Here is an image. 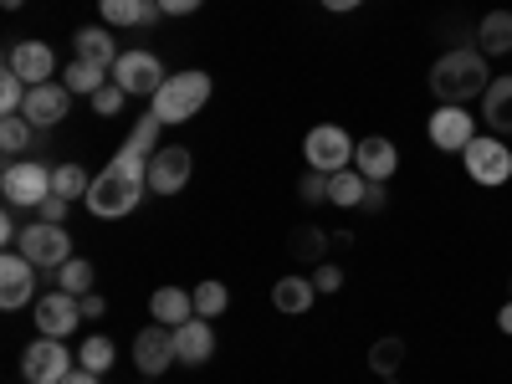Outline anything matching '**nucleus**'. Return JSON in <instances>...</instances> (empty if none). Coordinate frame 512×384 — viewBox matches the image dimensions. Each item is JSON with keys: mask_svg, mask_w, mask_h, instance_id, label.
<instances>
[{"mask_svg": "<svg viewBox=\"0 0 512 384\" xmlns=\"http://www.w3.org/2000/svg\"><path fill=\"white\" fill-rule=\"evenodd\" d=\"M159 128H164V123H159L154 113H144V118L134 123V134H128V144L118 149V159L93 180L88 210H93L98 221L128 216V210L149 195V159L159 154Z\"/></svg>", "mask_w": 512, "mask_h": 384, "instance_id": "nucleus-1", "label": "nucleus"}, {"mask_svg": "<svg viewBox=\"0 0 512 384\" xmlns=\"http://www.w3.org/2000/svg\"><path fill=\"white\" fill-rule=\"evenodd\" d=\"M492 88V67L482 57V47H456L446 57H436L431 67V93L441 103H466V98H482Z\"/></svg>", "mask_w": 512, "mask_h": 384, "instance_id": "nucleus-2", "label": "nucleus"}, {"mask_svg": "<svg viewBox=\"0 0 512 384\" xmlns=\"http://www.w3.org/2000/svg\"><path fill=\"white\" fill-rule=\"evenodd\" d=\"M205 103H210V72L190 67V72H169V77H164V88L154 93V108H149V113H154L164 128H175V123H190Z\"/></svg>", "mask_w": 512, "mask_h": 384, "instance_id": "nucleus-3", "label": "nucleus"}, {"mask_svg": "<svg viewBox=\"0 0 512 384\" xmlns=\"http://www.w3.org/2000/svg\"><path fill=\"white\" fill-rule=\"evenodd\" d=\"M0 195H6V205L16 210V205H41L47 195H57L52 190V164H41V159H11L6 164V175H0Z\"/></svg>", "mask_w": 512, "mask_h": 384, "instance_id": "nucleus-4", "label": "nucleus"}, {"mask_svg": "<svg viewBox=\"0 0 512 384\" xmlns=\"http://www.w3.org/2000/svg\"><path fill=\"white\" fill-rule=\"evenodd\" d=\"M16 251L26 256L36 272H41V267L57 272L62 262H72V231H67V226H52V221H31V226L21 231Z\"/></svg>", "mask_w": 512, "mask_h": 384, "instance_id": "nucleus-5", "label": "nucleus"}, {"mask_svg": "<svg viewBox=\"0 0 512 384\" xmlns=\"http://www.w3.org/2000/svg\"><path fill=\"white\" fill-rule=\"evenodd\" d=\"M303 154H308V169H318V175H338V169L354 164V139L338 123H318L313 134L303 139Z\"/></svg>", "mask_w": 512, "mask_h": 384, "instance_id": "nucleus-6", "label": "nucleus"}, {"mask_svg": "<svg viewBox=\"0 0 512 384\" xmlns=\"http://www.w3.org/2000/svg\"><path fill=\"white\" fill-rule=\"evenodd\" d=\"M461 164H466V175H472L477 185H507L512 180V149L492 134V139H472L461 149Z\"/></svg>", "mask_w": 512, "mask_h": 384, "instance_id": "nucleus-7", "label": "nucleus"}, {"mask_svg": "<svg viewBox=\"0 0 512 384\" xmlns=\"http://www.w3.org/2000/svg\"><path fill=\"white\" fill-rule=\"evenodd\" d=\"M72 369H77V364H72V354H67L62 338H36V344H26V354H21V374H26L31 384H62Z\"/></svg>", "mask_w": 512, "mask_h": 384, "instance_id": "nucleus-8", "label": "nucleus"}, {"mask_svg": "<svg viewBox=\"0 0 512 384\" xmlns=\"http://www.w3.org/2000/svg\"><path fill=\"white\" fill-rule=\"evenodd\" d=\"M164 62L154 57V52H123L118 57V67H113V82L128 93V98H154L159 88H164Z\"/></svg>", "mask_w": 512, "mask_h": 384, "instance_id": "nucleus-9", "label": "nucleus"}, {"mask_svg": "<svg viewBox=\"0 0 512 384\" xmlns=\"http://www.w3.org/2000/svg\"><path fill=\"white\" fill-rule=\"evenodd\" d=\"M425 134H431V144H436L441 154H461L466 144L477 139V118L466 113L461 103H441V108L431 113V123H425Z\"/></svg>", "mask_w": 512, "mask_h": 384, "instance_id": "nucleus-10", "label": "nucleus"}, {"mask_svg": "<svg viewBox=\"0 0 512 384\" xmlns=\"http://www.w3.org/2000/svg\"><path fill=\"white\" fill-rule=\"evenodd\" d=\"M31 318H36V333L41 338H67L77 323H82V297L72 292H47V297H36L31 303Z\"/></svg>", "mask_w": 512, "mask_h": 384, "instance_id": "nucleus-11", "label": "nucleus"}, {"mask_svg": "<svg viewBox=\"0 0 512 384\" xmlns=\"http://www.w3.org/2000/svg\"><path fill=\"white\" fill-rule=\"evenodd\" d=\"M134 364H139L144 379H159L169 364H180V359H175V328L149 323V328L134 338Z\"/></svg>", "mask_w": 512, "mask_h": 384, "instance_id": "nucleus-12", "label": "nucleus"}, {"mask_svg": "<svg viewBox=\"0 0 512 384\" xmlns=\"http://www.w3.org/2000/svg\"><path fill=\"white\" fill-rule=\"evenodd\" d=\"M26 303H36V267L21 251H6V262H0V308L16 313Z\"/></svg>", "mask_w": 512, "mask_h": 384, "instance_id": "nucleus-13", "label": "nucleus"}, {"mask_svg": "<svg viewBox=\"0 0 512 384\" xmlns=\"http://www.w3.org/2000/svg\"><path fill=\"white\" fill-rule=\"evenodd\" d=\"M67 108H72L67 82H41V88H31V93H26L21 118H26L31 128H52V123H62V118H67Z\"/></svg>", "mask_w": 512, "mask_h": 384, "instance_id": "nucleus-14", "label": "nucleus"}, {"mask_svg": "<svg viewBox=\"0 0 512 384\" xmlns=\"http://www.w3.org/2000/svg\"><path fill=\"white\" fill-rule=\"evenodd\" d=\"M190 169H195V159H190V149H159L154 159H149V190L154 195H180L185 185H190Z\"/></svg>", "mask_w": 512, "mask_h": 384, "instance_id": "nucleus-15", "label": "nucleus"}, {"mask_svg": "<svg viewBox=\"0 0 512 384\" xmlns=\"http://www.w3.org/2000/svg\"><path fill=\"white\" fill-rule=\"evenodd\" d=\"M354 169L369 180V185H384L400 169V149L390 144V139H379V134H369V139H359L354 144Z\"/></svg>", "mask_w": 512, "mask_h": 384, "instance_id": "nucleus-16", "label": "nucleus"}, {"mask_svg": "<svg viewBox=\"0 0 512 384\" xmlns=\"http://www.w3.org/2000/svg\"><path fill=\"white\" fill-rule=\"evenodd\" d=\"M6 67H11V72H21V77L31 82V88H41V82H52L57 57H52L47 41H16V47L6 52Z\"/></svg>", "mask_w": 512, "mask_h": 384, "instance_id": "nucleus-17", "label": "nucleus"}, {"mask_svg": "<svg viewBox=\"0 0 512 384\" xmlns=\"http://www.w3.org/2000/svg\"><path fill=\"white\" fill-rule=\"evenodd\" d=\"M210 354H216V333H210L205 318H190V323L175 328V359L180 364L200 369V364H210Z\"/></svg>", "mask_w": 512, "mask_h": 384, "instance_id": "nucleus-18", "label": "nucleus"}, {"mask_svg": "<svg viewBox=\"0 0 512 384\" xmlns=\"http://www.w3.org/2000/svg\"><path fill=\"white\" fill-rule=\"evenodd\" d=\"M72 52H77V62H93V67H118V47H113V31H103V26H82V31H72Z\"/></svg>", "mask_w": 512, "mask_h": 384, "instance_id": "nucleus-19", "label": "nucleus"}, {"mask_svg": "<svg viewBox=\"0 0 512 384\" xmlns=\"http://www.w3.org/2000/svg\"><path fill=\"white\" fill-rule=\"evenodd\" d=\"M149 318L164 323V328H180V323H190V318H200V313H195V297H190L185 287H159V292L149 297Z\"/></svg>", "mask_w": 512, "mask_h": 384, "instance_id": "nucleus-20", "label": "nucleus"}, {"mask_svg": "<svg viewBox=\"0 0 512 384\" xmlns=\"http://www.w3.org/2000/svg\"><path fill=\"white\" fill-rule=\"evenodd\" d=\"M313 297H318L313 277H277V287H272V308L287 313V318H303V313L313 308Z\"/></svg>", "mask_w": 512, "mask_h": 384, "instance_id": "nucleus-21", "label": "nucleus"}, {"mask_svg": "<svg viewBox=\"0 0 512 384\" xmlns=\"http://www.w3.org/2000/svg\"><path fill=\"white\" fill-rule=\"evenodd\" d=\"M482 118L497 139L512 134V77H492V88L482 93Z\"/></svg>", "mask_w": 512, "mask_h": 384, "instance_id": "nucleus-22", "label": "nucleus"}, {"mask_svg": "<svg viewBox=\"0 0 512 384\" xmlns=\"http://www.w3.org/2000/svg\"><path fill=\"white\" fill-rule=\"evenodd\" d=\"M477 47H482V57H507L512 52V11H487L482 16Z\"/></svg>", "mask_w": 512, "mask_h": 384, "instance_id": "nucleus-23", "label": "nucleus"}, {"mask_svg": "<svg viewBox=\"0 0 512 384\" xmlns=\"http://www.w3.org/2000/svg\"><path fill=\"white\" fill-rule=\"evenodd\" d=\"M364 195H369V180L359 175L354 164H349V169H338V175H328V200H333V205L359 210V205H364Z\"/></svg>", "mask_w": 512, "mask_h": 384, "instance_id": "nucleus-24", "label": "nucleus"}, {"mask_svg": "<svg viewBox=\"0 0 512 384\" xmlns=\"http://www.w3.org/2000/svg\"><path fill=\"white\" fill-rule=\"evenodd\" d=\"M113 359H118L113 338H103V333L82 338V349H77V364H82V369H93V374H108V369H113Z\"/></svg>", "mask_w": 512, "mask_h": 384, "instance_id": "nucleus-25", "label": "nucleus"}, {"mask_svg": "<svg viewBox=\"0 0 512 384\" xmlns=\"http://www.w3.org/2000/svg\"><path fill=\"white\" fill-rule=\"evenodd\" d=\"M57 287L72 292V297H88V292H93V262H88V256H72V262H62V267H57Z\"/></svg>", "mask_w": 512, "mask_h": 384, "instance_id": "nucleus-26", "label": "nucleus"}, {"mask_svg": "<svg viewBox=\"0 0 512 384\" xmlns=\"http://www.w3.org/2000/svg\"><path fill=\"white\" fill-rule=\"evenodd\" d=\"M52 190H57L62 200H88L93 180L82 175V164H72V159H67V164H57V169H52Z\"/></svg>", "mask_w": 512, "mask_h": 384, "instance_id": "nucleus-27", "label": "nucleus"}, {"mask_svg": "<svg viewBox=\"0 0 512 384\" xmlns=\"http://www.w3.org/2000/svg\"><path fill=\"white\" fill-rule=\"evenodd\" d=\"M108 77H113L108 67H93V62H72V67H67V93H88V98H93L98 88H108Z\"/></svg>", "mask_w": 512, "mask_h": 384, "instance_id": "nucleus-28", "label": "nucleus"}, {"mask_svg": "<svg viewBox=\"0 0 512 384\" xmlns=\"http://www.w3.org/2000/svg\"><path fill=\"white\" fill-rule=\"evenodd\" d=\"M400 364H405V344H400V338H379V344L369 349V369L384 374V379H395Z\"/></svg>", "mask_w": 512, "mask_h": 384, "instance_id": "nucleus-29", "label": "nucleus"}, {"mask_svg": "<svg viewBox=\"0 0 512 384\" xmlns=\"http://www.w3.org/2000/svg\"><path fill=\"white\" fill-rule=\"evenodd\" d=\"M31 134H36V128H31L21 113L0 118V149H6V154H26V149H31Z\"/></svg>", "mask_w": 512, "mask_h": 384, "instance_id": "nucleus-30", "label": "nucleus"}, {"mask_svg": "<svg viewBox=\"0 0 512 384\" xmlns=\"http://www.w3.org/2000/svg\"><path fill=\"white\" fill-rule=\"evenodd\" d=\"M190 297H195V313H200V318H221V313H226V303H231L226 282H200Z\"/></svg>", "mask_w": 512, "mask_h": 384, "instance_id": "nucleus-31", "label": "nucleus"}, {"mask_svg": "<svg viewBox=\"0 0 512 384\" xmlns=\"http://www.w3.org/2000/svg\"><path fill=\"white\" fill-rule=\"evenodd\" d=\"M26 93H31V82L21 77V72H0V113H21V103H26Z\"/></svg>", "mask_w": 512, "mask_h": 384, "instance_id": "nucleus-32", "label": "nucleus"}, {"mask_svg": "<svg viewBox=\"0 0 512 384\" xmlns=\"http://www.w3.org/2000/svg\"><path fill=\"white\" fill-rule=\"evenodd\" d=\"M98 11H103L108 26H139L144 0H98Z\"/></svg>", "mask_w": 512, "mask_h": 384, "instance_id": "nucleus-33", "label": "nucleus"}, {"mask_svg": "<svg viewBox=\"0 0 512 384\" xmlns=\"http://www.w3.org/2000/svg\"><path fill=\"white\" fill-rule=\"evenodd\" d=\"M123 98H128V93L118 88V82H108V88L93 93V113H98V118H118V113H123Z\"/></svg>", "mask_w": 512, "mask_h": 384, "instance_id": "nucleus-34", "label": "nucleus"}, {"mask_svg": "<svg viewBox=\"0 0 512 384\" xmlns=\"http://www.w3.org/2000/svg\"><path fill=\"white\" fill-rule=\"evenodd\" d=\"M323 246H328V236H323V231H297V241H292V251L303 256V262H313V256H323Z\"/></svg>", "mask_w": 512, "mask_h": 384, "instance_id": "nucleus-35", "label": "nucleus"}, {"mask_svg": "<svg viewBox=\"0 0 512 384\" xmlns=\"http://www.w3.org/2000/svg\"><path fill=\"white\" fill-rule=\"evenodd\" d=\"M297 195H303L308 205L328 200V175H318V169H308V175H303V185H297Z\"/></svg>", "mask_w": 512, "mask_h": 384, "instance_id": "nucleus-36", "label": "nucleus"}, {"mask_svg": "<svg viewBox=\"0 0 512 384\" xmlns=\"http://www.w3.org/2000/svg\"><path fill=\"white\" fill-rule=\"evenodd\" d=\"M67 205H72V200H62V195H47V200L36 205V221H52V226H62V221H67Z\"/></svg>", "mask_w": 512, "mask_h": 384, "instance_id": "nucleus-37", "label": "nucleus"}, {"mask_svg": "<svg viewBox=\"0 0 512 384\" xmlns=\"http://www.w3.org/2000/svg\"><path fill=\"white\" fill-rule=\"evenodd\" d=\"M313 287H318V292H338V287H344V272H338L333 262H318V277H313Z\"/></svg>", "mask_w": 512, "mask_h": 384, "instance_id": "nucleus-38", "label": "nucleus"}, {"mask_svg": "<svg viewBox=\"0 0 512 384\" xmlns=\"http://www.w3.org/2000/svg\"><path fill=\"white\" fill-rule=\"evenodd\" d=\"M159 11L164 16H190V11H200V0H159Z\"/></svg>", "mask_w": 512, "mask_h": 384, "instance_id": "nucleus-39", "label": "nucleus"}, {"mask_svg": "<svg viewBox=\"0 0 512 384\" xmlns=\"http://www.w3.org/2000/svg\"><path fill=\"white\" fill-rule=\"evenodd\" d=\"M103 313H108V303H103L98 292H88V297H82V323H88V318H103Z\"/></svg>", "mask_w": 512, "mask_h": 384, "instance_id": "nucleus-40", "label": "nucleus"}, {"mask_svg": "<svg viewBox=\"0 0 512 384\" xmlns=\"http://www.w3.org/2000/svg\"><path fill=\"white\" fill-rule=\"evenodd\" d=\"M0 241H6V246H16V241H21V231H16V216H11V210L0 216Z\"/></svg>", "mask_w": 512, "mask_h": 384, "instance_id": "nucleus-41", "label": "nucleus"}, {"mask_svg": "<svg viewBox=\"0 0 512 384\" xmlns=\"http://www.w3.org/2000/svg\"><path fill=\"white\" fill-rule=\"evenodd\" d=\"M98 379H103V374H93V369H82V364H77V369H72L62 384H98Z\"/></svg>", "mask_w": 512, "mask_h": 384, "instance_id": "nucleus-42", "label": "nucleus"}, {"mask_svg": "<svg viewBox=\"0 0 512 384\" xmlns=\"http://www.w3.org/2000/svg\"><path fill=\"white\" fill-rule=\"evenodd\" d=\"M318 6H323V11H359L364 0H318Z\"/></svg>", "mask_w": 512, "mask_h": 384, "instance_id": "nucleus-43", "label": "nucleus"}, {"mask_svg": "<svg viewBox=\"0 0 512 384\" xmlns=\"http://www.w3.org/2000/svg\"><path fill=\"white\" fill-rule=\"evenodd\" d=\"M364 210H384V185H369V195H364Z\"/></svg>", "mask_w": 512, "mask_h": 384, "instance_id": "nucleus-44", "label": "nucleus"}, {"mask_svg": "<svg viewBox=\"0 0 512 384\" xmlns=\"http://www.w3.org/2000/svg\"><path fill=\"white\" fill-rule=\"evenodd\" d=\"M497 328H502V333H512V303H507V308L497 313Z\"/></svg>", "mask_w": 512, "mask_h": 384, "instance_id": "nucleus-45", "label": "nucleus"}, {"mask_svg": "<svg viewBox=\"0 0 512 384\" xmlns=\"http://www.w3.org/2000/svg\"><path fill=\"white\" fill-rule=\"evenodd\" d=\"M0 6H6V11H21V6H26V0H0Z\"/></svg>", "mask_w": 512, "mask_h": 384, "instance_id": "nucleus-46", "label": "nucleus"}, {"mask_svg": "<svg viewBox=\"0 0 512 384\" xmlns=\"http://www.w3.org/2000/svg\"><path fill=\"white\" fill-rule=\"evenodd\" d=\"M144 384H159V379H144Z\"/></svg>", "mask_w": 512, "mask_h": 384, "instance_id": "nucleus-47", "label": "nucleus"}, {"mask_svg": "<svg viewBox=\"0 0 512 384\" xmlns=\"http://www.w3.org/2000/svg\"><path fill=\"white\" fill-rule=\"evenodd\" d=\"M390 384H395V379H390Z\"/></svg>", "mask_w": 512, "mask_h": 384, "instance_id": "nucleus-48", "label": "nucleus"}]
</instances>
